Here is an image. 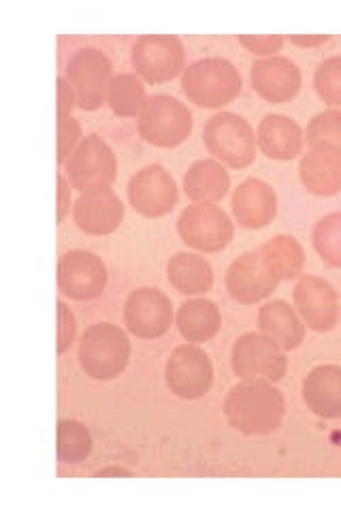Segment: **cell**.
Wrapping results in <instances>:
<instances>
[{
	"label": "cell",
	"mask_w": 341,
	"mask_h": 512,
	"mask_svg": "<svg viewBox=\"0 0 341 512\" xmlns=\"http://www.w3.org/2000/svg\"><path fill=\"white\" fill-rule=\"evenodd\" d=\"M305 254L295 237L278 235L250 250L226 271V288L241 303H256L271 295L282 280L301 274Z\"/></svg>",
	"instance_id": "6da1fadb"
},
{
	"label": "cell",
	"mask_w": 341,
	"mask_h": 512,
	"mask_svg": "<svg viewBox=\"0 0 341 512\" xmlns=\"http://www.w3.org/2000/svg\"><path fill=\"white\" fill-rule=\"evenodd\" d=\"M286 402L280 389L265 380H246L229 391L224 399L226 421L246 436H265L280 427Z\"/></svg>",
	"instance_id": "7a4b0ae2"
},
{
	"label": "cell",
	"mask_w": 341,
	"mask_h": 512,
	"mask_svg": "<svg viewBox=\"0 0 341 512\" xmlns=\"http://www.w3.org/2000/svg\"><path fill=\"white\" fill-rule=\"evenodd\" d=\"M131 359L128 335L111 323H96L79 342V365L94 380L118 378Z\"/></svg>",
	"instance_id": "3957f363"
},
{
	"label": "cell",
	"mask_w": 341,
	"mask_h": 512,
	"mask_svg": "<svg viewBox=\"0 0 341 512\" xmlns=\"http://www.w3.org/2000/svg\"><path fill=\"white\" fill-rule=\"evenodd\" d=\"M182 86L199 107H224L241 92V75L226 58H201L184 71Z\"/></svg>",
	"instance_id": "277c9868"
},
{
	"label": "cell",
	"mask_w": 341,
	"mask_h": 512,
	"mask_svg": "<svg viewBox=\"0 0 341 512\" xmlns=\"http://www.w3.org/2000/svg\"><path fill=\"white\" fill-rule=\"evenodd\" d=\"M192 131L190 109L169 94H154L139 114L141 137L158 148L180 146Z\"/></svg>",
	"instance_id": "5b68a950"
},
{
	"label": "cell",
	"mask_w": 341,
	"mask_h": 512,
	"mask_svg": "<svg viewBox=\"0 0 341 512\" xmlns=\"http://www.w3.org/2000/svg\"><path fill=\"white\" fill-rule=\"evenodd\" d=\"M203 141L211 154L235 169L252 165L256 156L252 126L246 118L231 114V111H222V114L209 118L203 128Z\"/></svg>",
	"instance_id": "8992f818"
},
{
	"label": "cell",
	"mask_w": 341,
	"mask_h": 512,
	"mask_svg": "<svg viewBox=\"0 0 341 512\" xmlns=\"http://www.w3.org/2000/svg\"><path fill=\"white\" fill-rule=\"evenodd\" d=\"M233 372L246 380H273L284 378L288 359L282 348L267 335L246 333L233 344Z\"/></svg>",
	"instance_id": "52a82bcc"
},
{
	"label": "cell",
	"mask_w": 341,
	"mask_h": 512,
	"mask_svg": "<svg viewBox=\"0 0 341 512\" xmlns=\"http://www.w3.org/2000/svg\"><path fill=\"white\" fill-rule=\"evenodd\" d=\"M177 231L188 246L203 252H218L231 244L233 222L218 205L194 203L177 220Z\"/></svg>",
	"instance_id": "ba28073f"
},
{
	"label": "cell",
	"mask_w": 341,
	"mask_h": 512,
	"mask_svg": "<svg viewBox=\"0 0 341 512\" xmlns=\"http://www.w3.org/2000/svg\"><path fill=\"white\" fill-rule=\"evenodd\" d=\"M67 79L77 94L81 109H99L113 79L111 60L96 47H81L67 62Z\"/></svg>",
	"instance_id": "9c48e42d"
},
{
	"label": "cell",
	"mask_w": 341,
	"mask_h": 512,
	"mask_svg": "<svg viewBox=\"0 0 341 512\" xmlns=\"http://www.w3.org/2000/svg\"><path fill=\"white\" fill-rule=\"evenodd\" d=\"M116 154L99 135H88L69 158V178L81 192L109 188L116 180Z\"/></svg>",
	"instance_id": "30bf717a"
},
{
	"label": "cell",
	"mask_w": 341,
	"mask_h": 512,
	"mask_svg": "<svg viewBox=\"0 0 341 512\" xmlns=\"http://www.w3.org/2000/svg\"><path fill=\"white\" fill-rule=\"evenodd\" d=\"M165 380L177 397L199 399L214 384V365L205 350L190 344L177 346L167 361Z\"/></svg>",
	"instance_id": "8fae6325"
},
{
	"label": "cell",
	"mask_w": 341,
	"mask_h": 512,
	"mask_svg": "<svg viewBox=\"0 0 341 512\" xmlns=\"http://www.w3.org/2000/svg\"><path fill=\"white\" fill-rule=\"evenodd\" d=\"M186 50L175 35H143L133 43L135 69L152 84L169 82L184 69Z\"/></svg>",
	"instance_id": "7c38bea8"
},
{
	"label": "cell",
	"mask_w": 341,
	"mask_h": 512,
	"mask_svg": "<svg viewBox=\"0 0 341 512\" xmlns=\"http://www.w3.org/2000/svg\"><path fill=\"white\" fill-rule=\"evenodd\" d=\"M126 327L137 338L154 340L165 335L173 323L171 299L158 288L143 286L128 295L124 303Z\"/></svg>",
	"instance_id": "4fadbf2b"
},
{
	"label": "cell",
	"mask_w": 341,
	"mask_h": 512,
	"mask_svg": "<svg viewBox=\"0 0 341 512\" xmlns=\"http://www.w3.org/2000/svg\"><path fill=\"white\" fill-rule=\"evenodd\" d=\"M60 293L77 301L99 297L107 286V267L99 256L86 250L62 254L58 263Z\"/></svg>",
	"instance_id": "5bb4252c"
},
{
	"label": "cell",
	"mask_w": 341,
	"mask_h": 512,
	"mask_svg": "<svg viewBox=\"0 0 341 512\" xmlns=\"http://www.w3.org/2000/svg\"><path fill=\"white\" fill-rule=\"evenodd\" d=\"M128 197H131V203L139 214L158 218L173 210L177 201V186L160 165H148L128 182Z\"/></svg>",
	"instance_id": "9a60e30c"
},
{
	"label": "cell",
	"mask_w": 341,
	"mask_h": 512,
	"mask_svg": "<svg viewBox=\"0 0 341 512\" xmlns=\"http://www.w3.org/2000/svg\"><path fill=\"white\" fill-rule=\"evenodd\" d=\"M252 86L269 103H286L301 90V71L284 56H269L252 64Z\"/></svg>",
	"instance_id": "2e32d148"
},
{
	"label": "cell",
	"mask_w": 341,
	"mask_h": 512,
	"mask_svg": "<svg viewBox=\"0 0 341 512\" xmlns=\"http://www.w3.org/2000/svg\"><path fill=\"white\" fill-rule=\"evenodd\" d=\"M295 306L305 318L307 327L314 331H331L337 325V293L327 280L305 276L295 288Z\"/></svg>",
	"instance_id": "e0dca14e"
},
{
	"label": "cell",
	"mask_w": 341,
	"mask_h": 512,
	"mask_svg": "<svg viewBox=\"0 0 341 512\" xmlns=\"http://www.w3.org/2000/svg\"><path fill=\"white\" fill-rule=\"evenodd\" d=\"M124 218V203L111 188L88 190L75 203L77 227L88 235L113 233Z\"/></svg>",
	"instance_id": "ac0fdd59"
},
{
	"label": "cell",
	"mask_w": 341,
	"mask_h": 512,
	"mask_svg": "<svg viewBox=\"0 0 341 512\" xmlns=\"http://www.w3.org/2000/svg\"><path fill=\"white\" fill-rule=\"evenodd\" d=\"M233 212L241 227L263 229L278 212V197L267 182L250 178L235 190Z\"/></svg>",
	"instance_id": "d6986e66"
},
{
	"label": "cell",
	"mask_w": 341,
	"mask_h": 512,
	"mask_svg": "<svg viewBox=\"0 0 341 512\" xmlns=\"http://www.w3.org/2000/svg\"><path fill=\"white\" fill-rule=\"evenodd\" d=\"M303 399L320 419L341 416V367L318 365L303 382Z\"/></svg>",
	"instance_id": "ffe728a7"
},
{
	"label": "cell",
	"mask_w": 341,
	"mask_h": 512,
	"mask_svg": "<svg viewBox=\"0 0 341 512\" xmlns=\"http://www.w3.org/2000/svg\"><path fill=\"white\" fill-rule=\"evenodd\" d=\"M258 146L273 160H292L303 146L301 126L280 114L265 116L258 126Z\"/></svg>",
	"instance_id": "44dd1931"
},
{
	"label": "cell",
	"mask_w": 341,
	"mask_h": 512,
	"mask_svg": "<svg viewBox=\"0 0 341 512\" xmlns=\"http://www.w3.org/2000/svg\"><path fill=\"white\" fill-rule=\"evenodd\" d=\"M301 182L314 195L329 197L341 190V152L314 148L301 160Z\"/></svg>",
	"instance_id": "7402d4cb"
},
{
	"label": "cell",
	"mask_w": 341,
	"mask_h": 512,
	"mask_svg": "<svg viewBox=\"0 0 341 512\" xmlns=\"http://www.w3.org/2000/svg\"><path fill=\"white\" fill-rule=\"evenodd\" d=\"M258 327L282 350H295L305 338V327L286 301L265 303L258 312Z\"/></svg>",
	"instance_id": "603a6c76"
},
{
	"label": "cell",
	"mask_w": 341,
	"mask_h": 512,
	"mask_svg": "<svg viewBox=\"0 0 341 512\" xmlns=\"http://www.w3.org/2000/svg\"><path fill=\"white\" fill-rule=\"evenodd\" d=\"M169 282L182 295H201L214 286V269L199 254L180 252L167 265Z\"/></svg>",
	"instance_id": "cb8c5ba5"
},
{
	"label": "cell",
	"mask_w": 341,
	"mask_h": 512,
	"mask_svg": "<svg viewBox=\"0 0 341 512\" xmlns=\"http://www.w3.org/2000/svg\"><path fill=\"white\" fill-rule=\"evenodd\" d=\"M229 188L231 175L216 160H197L184 178L186 195L194 201H220Z\"/></svg>",
	"instance_id": "d4e9b609"
},
{
	"label": "cell",
	"mask_w": 341,
	"mask_h": 512,
	"mask_svg": "<svg viewBox=\"0 0 341 512\" xmlns=\"http://www.w3.org/2000/svg\"><path fill=\"white\" fill-rule=\"evenodd\" d=\"M222 316L214 301L192 299L180 306L177 327L188 342H207L220 331Z\"/></svg>",
	"instance_id": "484cf974"
},
{
	"label": "cell",
	"mask_w": 341,
	"mask_h": 512,
	"mask_svg": "<svg viewBox=\"0 0 341 512\" xmlns=\"http://www.w3.org/2000/svg\"><path fill=\"white\" fill-rule=\"evenodd\" d=\"M145 103V86L131 73H120L109 84V105L120 118H133L141 114Z\"/></svg>",
	"instance_id": "4316f807"
},
{
	"label": "cell",
	"mask_w": 341,
	"mask_h": 512,
	"mask_svg": "<svg viewBox=\"0 0 341 512\" xmlns=\"http://www.w3.org/2000/svg\"><path fill=\"white\" fill-rule=\"evenodd\" d=\"M92 453V436L90 429L75 419H62L58 423V459L62 463L86 461Z\"/></svg>",
	"instance_id": "83f0119b"
},
{
	"label": "cell",
	"mask_w": 341,
	"mask_h": 512,
	"mask_svg": "<svg viewBox=\"0 0 341 512\" xmlns=\"http://www.w3.org/2000/svg\"><path fill=\"white\" fill-rule=\"evenodd\" d=\"M307 141L314 148L341 152V109H327L307 124Z\"/></svg>",
	"instance_id": "f1b7e54d"
},
{
	"label": "cell",
	"mask_w": 341,
	"mask_h": 512,
	"mask_svg": "<svg viewBox=\"0 0 341 512\" xmlns=\"http://www.w3.org/2000/svg\"><path fill=\"white\" fill-rule=\"evenodd\" d=\"M314 246L324 261L341 267V212L322 218L316 224Z\"/></svg>",
	"instance_id": "f546056e"
},
{
	"label": "cell",
	"mask_w": 341,
	"mask_h": 512,
	"mask_svg": "<svg viewBox=\"0 0 341 512\" xmlns=\"http://www.w3.org/2000/svg\"><path fill=\"white\" fill-rule=\"evenodd\" d=\"M314 84L324 101L341 107V56H331L320 62Z\"/></svg>",
	"instance_id": "4dcf8cb0"
},
{
	"label": "cell",
	"mask_w": 341,
	"mask_h": 512,
	"mask_svg": "<svg viewBox=\"0 0 341 512\" xmlns=\"http://www.w3.org/2000/svg\"><path fill=\"white\" fill-rule=\"evenodd\" d=\"M81 137V128L75 118L67 116H58V163L62 165L67 156L71 154L73 146Z\"/></svg>",
	"instance_id": "1f68e13d"
},
{
	"label": "cell",
	"mask_w": 341,
	"mask_h": 512,
	"mask_svg": "<svg viewBox=\"0 0 341 512\" xmlns=\"http://www.w3.org/2000/svg\"><path fill=\"white\" fill-rule=\"evenodd\" d=\"M58 316H60V331H58V352L60 355H64L67 352L75 340V331H77V325H75V316L73 312L64 306L62 301H58Z\"/></svg>",
	"instance_id": "d6a6232c"
},
{
	"label": "cell",
	"mask_w": 341,
	"mask_h": 512,
	"mask_svg": "<svg viewBox=\"0 0 341 512\" xmlns=\"http://www.w3.org/2000/svg\"><path fill=\"white\" fill-rule=\"evenodd\" d=\"M239 43L246 45L250 52L254 54H273L280 52V47L284 43L282 37H239Z\"/></svg>",
	"instance_id": "836d02e7"
},
{
	"label": "cell",
	"mask_w": 341,
	"mask_h": 512,
	"mask_svg": "<svg viewBox=\"0 0 341 512\" xmlns=\"http://www.w3.org/2000/svg\"><path fill=\"white\" fill-rule=\"evenodd\" d=\"M58 186H60V212H58V222L64 220V216H67V210H69V188H67V178L64 175H58Z\"/></svg>",
	"instance_id": "e575fe53"
},
{
	"label": "cell",
	"mask_w": 341,
	"mask_h": 512,
	"mask_svg": "<svg viewBox=\"0 0 341 512\" xmlns=\"http://www.w3.org/2000/svg\"><path fill=\"white\" fill-rule=\"evenodd\" d=\"M290 41L297 43V45H320L324 41H329V37L327 35H322V37H290Z\"/></svg>",
	"instance_id": "d590c367"
},
{
	"label": "cell",
	"mask_w": 341,
	"mask_h": 512,
	"mask_svg": "<svg viewBox=\"0 0 341 512\" xmlns=\"http://www.w3.org/2000/svg\"><path fill=\"white\" fill-rule=\"evenodd\" d=\"M96 476H99V478H103V476H131V472L122 470V468H107V470L96 472Z\"/></svg>",
	"instance_id": "8d00e7d4"
}]
</instances>
